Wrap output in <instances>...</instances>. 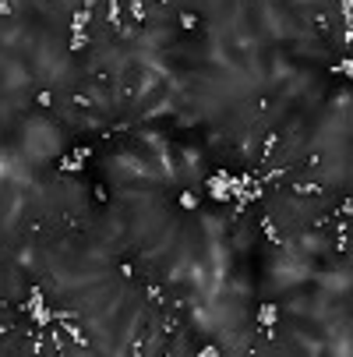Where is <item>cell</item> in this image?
I'll return each instance as SVG.
<instances>
[{
  "mask_svg": "<svg viewBox=\"0 0 353 357\" xmlns=\"http://www.w3.org/2000/svg\"><path fill=\"white\" fill-rule=\"evenodd\" d=\"M180 29H184V32H194V29H198V14L184 11V14H180Z\"/></svg>",
  "mask_w": 353,
  "mask_h": 357,
  "instance_id": "obj_2",
  "label": "cell"
},
{
  "mask_svg": "<svg viewBox=\"0 0 353 357\" xmlns=\"http://www.w3.org/2000/svg\"><path fill=\"white\" fill-rule=\"evenodd\" d=\"M255 322L261 325V329H272V325L279 322V308H276V304H261V311L255 315Z\"/></svg>",
  "mask_w": 353,
  "mask_h": 357,
  "instance_id": "obj_1",
  "label": "cell"
},
{
  "mask_svg": "<svg viewBox=\"0 0 353 357\" xmlns=\"http://www.w3.org/2000/svg\"><path fill=\"white\" fill-rule=\"evenodd\" d=\"M35 103H39L43 110H46V106H53V92H50V89H39V92H35Z\"/></svg>",
  "mask_w": 353,
  "mask_h": 357,
  "instance_id": "obj_3",
  "label": "cell"
}]
</instances>
